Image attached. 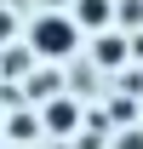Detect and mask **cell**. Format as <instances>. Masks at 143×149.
<instances>
[{
  "label": "cell",
  "mask_w": 143,
  "mask_h": 149,
  "mask_svg": "<svg viewBox=\"0 0 143 149\" xmlns=\"http://www.w3.org/2000/svg\"><path fill=\"white\" fill-rule=\"evenodd\" d=\"M132 52H137V46H132V29L120 35V23H109V29L92 35V57H97V69H120Z\"/></svg>",
  "instance_id": "7a4b0ae2"
},
{
  "label": "cell",
  "mask_w": 143,
  "mask_h": 149,
  "mask_svg": "<svg viewBox=\"0 0 143 149\" xmlns=\"http://www.w3.org/2000/svg\"><path fill=\"white\" fill-rule=\"evenodd\" d=\"M115 23L137 35V29H143V0H115Z\"/></svg>",
  "instance_id": "8992f818"
},
{
  "label": "cell",
  "mask_w": 143,
  "mask_h": 149,
  "mask_svg": "<svg viewBox=\"0 0 143 149\" xmlns=\"http://www.w3.org/2000/svg\"><path fill=\"white\" fill-rule=\"evenodd\" d=\"M115 149H143V126H126V132H115Z\"/></svg>",
  "instance_id": "ba28073f"
},
{
  "label": "cell",
  "mask_w": 143,
  "mask_h": 149,
  "mask_svg": "<svg viewBox=\"0 0 143 149\" xmlns=\"http://www.w3.org/2000/svg\"><path fill=\"white\" fill-rule=\"evenodd\" d=\"M12 35H17V17H12V12L0 6V46H12Z\"/></svg>",
  "instance_id": "9c48e42d"
},
{
  "label": "cell",
  "mask_w": 143,
  "mask_h": 149,
  "mask_svg": "<svg viewBox=\"0 0 143 149\" xmlns=\"http://www.w3.org/2000/svg\"><path fill=\"white\" fill-rule=\"evenodd\" d=\"M40 126L52 132V138L74 132V126H80V103H74L69 92H52V97H46V109H40Z\"/></svg>",
  "instance_id": "3957f363"
},
{
  "label": "cell",
  "mask_w": 143,
  "mask_h": 149,
  "mask_svg": "<svg viewBox=\"0 0 143 149\" xmlns=\"http://www.w3.org/2000/svg\"><path fill=\"white\" fill-rule=\"evenodd\" d=\"M46 6H63V0H46Z\"/></svg>",
  "instance_id": "8fae6325"
},
{
  "label": "cell",
  "mask_w": 143,
  "mask_h": 149,
  "mask_svg": "<svg viewBox=\"0 0 143 149\" xmlns=\"http://www.w3.org/2000/svg\"><path fill=\"white\" fill-rule=\"evenodd\" d=\"M74 17H80L86 35H97V29L115 23V0H74Z\"/></svg>",
  "instance_id": "277c9868"
},
{
  "label": "cell",
  "mask_w": 143,
  "mask_h": 149,
  "mask_svg": "<svg viewBox=\"0 0 143 149\" xmlns=\"http://www.w3.org/2000/svg\"><path fill=\"white\" fill-rule=\"evenodd\" d=\"M23 92H29V97H40V103H46V97L57 92V74H29V86H23Z\"/></svg>",
  "instance_id": "52a82bcc"
},
{
  "label": "cell",
  "mask_w": 143,
  "mask_h": 149,
  "mask_svg": "<svg viewBox=\"0 0 143 149\" xmlns=\"http://www.w3.org/2000/svg\"><path fill=\"white\" fill-rule=\"evenodd\" d=\"M0 126H6V120H0Z\"/></svg>",
  "instance_id": "7c38bea8"
},
{
  "label": "cell",
  "mask_w": 143,
  "mask_h": 149,
  "mask_svg": "<svg viewBox=\"0 0 143 149\" xmlns=\"http://www.w3.org/2000/svg\"><path fill=\"white\" fill-rule=\"evenodd\" d=\"M6 143H12V138H6V132H0V149H6Z\"/></svg>",
  "instance_id": "30bf717a"
},
{
  "label": "cell",
  "mask_w": 143,
  "mask_h": 149,
  "mask_svg": "<svg viewBox=\"0 0 143 149\" xmlns=\"http://www.w3.org/2000/svg\"><path fill=\"white\" fill-rule=\"evenodd\" d=\"M0 132H6L12 143H35V138H40V132H46V126H40V115H12V120H6V126H0Z\"/></svg>",
  "instance_id": "5b68a950"
},
{
  "label": "cell",
  "mask_w": 143,
  "mask_h": 149,
  "mask_svg": "<svg viewBox=\"0 0 143 149\" xmlns=\"http://www.w3.org/2000/svg\"><path fill=\"white\" fill-rule=\"evenodd\" d=\"M80 17L74 12H57V6H46L35 23H29V46H35V57L40 63H69L74 57V46H80Z\"/></svg>",
  "instance_id": "6da1fadb"
}]
</instances>
